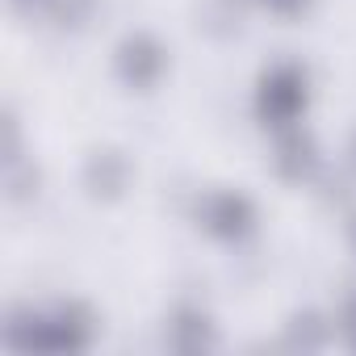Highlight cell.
Instances as JSON below:
<instances>
[{
	"label": "cell",
	"instance_id": "1",
	"mask_svg": "<svg viewBox=\"0 0 356 356\" xmlns=\"http://www.w3.org/2000/svg\"><path fill=\"white\" fill-rule=\"evenodd\" d=\"M298 105H302V80H298V72L293 67L273 72L264 80V113L273 122H289L298 113Z\"/></svg>",
	"mask_w": 356,
	"mask_h": 356
},
{
	"label": "cell",
	"instance_id": "2",
	"mask_svg": "<svg viewBox=\"0 0 356 356\" xmlns=\"http://www.w3.org/2000/svg\"><path fill=\"white\" fill-rule=\"evenodd\" d=\"M118 67H122V76H126L130 84H151V80L159 76L163 59H159V47H155L151 38H130V42L122 47V55H118Z\"/></svg>",
	"mask_w": 356,
	"mask_h": 356
},
{
	"label": "cell",
	"instance_id": "3",
	"mask_svg": "<svg viewBox=\"0 0 356 356\" xmlns=\"http://www.w3.org/2000/svg\"><path fill=\"white\" fill-rule=\"evenodd\" d=\"M206 227L218 231V235H243L252 227V210L243 197H231V193H218L206 202Z\"/></svg>",
	"mask_w": 356,
	"mask_h": 356
},
{
	"label": "cell",
	"instance_id": "4",
	"mask_svg": "<svg viewBox=\"0 0 356 356\" xmlns=\"http://www.w3.org/2000/svg\"><path fill=\"white\" fill-rule=\"evenodd\" d=\"M88 185H92V193H118V185H122V163L113 159V151L92 155V163H88Z\"/></svg>",
	"mask_w": 356,
	"mask_h": 356
},
{
	"label": "cell",
	"instance_id": "5",
	"mask_svg": "<svg viewBox=\"0 0 356 356\" xmlns=\"http://www.w3.org/2000/svg\"><path fill=\"white\" fill-rule=\"evenodd\" d=\"M17 13H34V9H51V0H9Z\"/></svg>",
	"mask_w": 356,
	"mask_h": 356
},
{
	"label": "cell",
	"instance_id": "6",
	"mask_svg": "<svg viewBox=\"0 0 356 356\" xmlns=\"http://www.w3.org/2000/svg\"><path fill=\"white\" fill-rule=\"evenodd\" d=\"M343 331H348V339H352V348H356V302L343 310Z\"/></svg>",
	"mask_w": 356,
	"mask_h": 356
},
{
	"label": "cell",
	"instance_id": "7",
	"mask_svg": "<svg viewBox=\"0 0 356 356\" xmlns=\"http://www.w3.org/2000/svg\"><path fill=\"white\" fill-rule=\"evenodd\" d=\"M268 5H273V9H281V13H293V9H302V5H306V0H268Z\"/></svg>",
	"mask_w": 356,
	"mask_h": 356
}]
</instances>
